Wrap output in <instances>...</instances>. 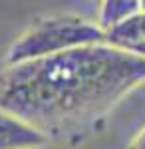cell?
I'll list each match as a JSON object with an SVG mask.
<instances>
[{
  "instance_id": "6da1fadb",
  "label": "cell",
  "mask_w": 145,
  "mask_h": 149,
  "mask_svg": "<svg viewBox=\"0 0 145 149\" xmlns=\"http://www.w3.org/2000/svg\"><path fill=\"white\" fill-rule=\"evenodd\" d=\"M143 84V56L100 42L0 70V109L48 139L79 135Z\"/></svg>"
},
{
  "instance_id": "7a4b0ae2",
  "label": "cell",
  "mask_w": 145,
  "mask_h": 149,
  "mask_svg": "<svg viewBox=\"0 0 145 149\" xmlns=\"http://www.w3.org/2000/svg\"><path fill=\"white\" fill-rule=\"evenodd\" d=\"M100 42H105V30L98 22L74 14L50 16L32 24L16 38V42L6 52V66Z\"/></svg>"
},
{
  "instance_id": "3957f363",
  "label": "cell",
  "mask_w": 145,
  "mask_h": 149,
  "mask_svg": "<svg viewBox=\"0 0 145 149\" xmlns=\"http://www.w3.org/2000/svg\"><path fill=\"white\" fill-rule=\"evenodd\" d=\"M48 137L24 119L0 109V149H44Z\"/></svg>"
},
{
  "instance_id": "277c9868",
  "label": "cell",
  "mask_w": 145,
  "mask_h": 149,
  "mask_svg": "<svg viewBox=\"0 0 145 149\" xmlns=\"http://www.w3.org/2000/svg\"><path fill=\"white\" fill-rule=\"evenodd\" d=\"M145 42V12L137 10L105 30V44L131 50Z\"/></svg>"
},
{
  "instance_id": "5b68a950",
  "label": "cell",
  "mask_w": 145,
  "mask_h": 149,
  "mask_svg": "<svg viewBox=\"0 0 145 149\" xmlns=\"http://www.w3.org/2000/svg\"><path fill=\"white\" fill-rule=\"evenodd\" d=\"M139 10V0H100V16L98 24L107 30L115 22Z\"/></svg>"
},
{
  "instance_id": "8992f818",
  "label": "cell",
  "mask_w": 145,
  "mask_h": 149,
  "mask_svg": "<svg viewBox=\"0 0 145 149\" xmlns=\"http://www.w3.org/2000/svg\"><path fill=\"white\" fill-rule=\"evenodd\" d=\"M127 149H145V125L135 133L133 137H131V141H129V145H127Z\"/></svg>"
},
{
  "instance_id": "52a82bcc",
  "label": "cell",
  "mask_w": 145,
  "mask_h": 149,
  "mask_svg": "<svg viewBox=\"0 0 145 149\" xmlns=\"http://www.w3.org/2000/svg\"><path fill=\"white\" fill-rule=\"evenodd\" d=\"M129 52H133V54H139V56H143V58H145V42H143V44H139V46H135V48H131Z\"/></svg>"
},
{
  "instance_id": "ba28073f",
  "label": "cell",
  "mask_w": 145,
  "mask_h": 149,
  "mask_svg": "<svg viewBox=\"0 0 145 149\" xmlns=\"http://www.w3.org/2000/svg\"><path fill=\"white\" fill-rule=\"evenodd\" d=\"M139 10L145 12V0H139Z\"/></svg>"
}]
</instances>
